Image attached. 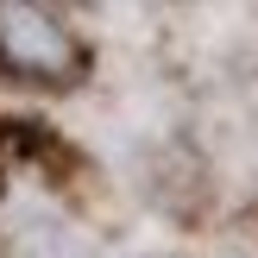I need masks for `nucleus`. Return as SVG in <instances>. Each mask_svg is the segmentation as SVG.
Wrapping results in <instances>:
<instances>
[{"label":"nucleus","mask_w":258,"mask_h":258,"mask_svg":"<svg viewBox=\"0 0 258 258\" xmlns=\"http://www.w3.org/2000/svg\"><path fill=\"white\" fill-rule=\"evenodd\" d=\"M0 76L25 88H76L88 76V38L38 0H0Z\"/></svg>","instance_id":"nucleus-1"},{"label":"nucleus","mask_w":258,"mask_h":258,"mask_svg":"<svg viewBox=\"0 0 258 258\" xmlns=\"http://www.w3.org/2000/svg\"><path fill=\"white\" fill-rule=\"evenodd\" d=\"M139 258H164V252H139Z\"/></svg>","instance_id":"nucleus-2"}]
</instances>
